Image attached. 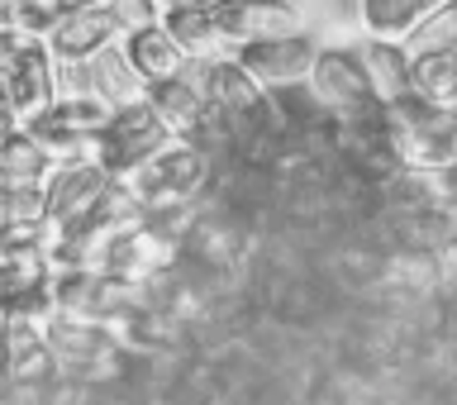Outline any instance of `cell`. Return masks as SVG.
<instances>
[{
  "label": "cell",
  "instance_id": "obj_1",
  "mask_svg": "<svg viewBox=\"0 0 457 405\" xmlns=\"http://www.w3.org/2000/svg\"><path fill=\"white\" fill-rule=\"evenodd\" d=\"M124 186L148 215H181L210 186V153L191 139H171L167 148H157L148 163L129 172Z\"/></svg>",
  "mask_w": 457,
  "mask_h": 405
},
{
  "label": "cell",
  "instance_id": "obj_2",
  "mask_svg": "<svg viewBox=\"0 0 457 405\" xmlns=\"http://www.w3.org/2000/svg\"><path fill=\"white\" fill-rule=\"evenodd\" d=\"M177 139L167 129V120L157 114V105L148 96L129 100V105H114L110 120L100 124V134L91 139V157L100 167L110 172V177H129L138 163H148L157 148H167V143Z\"/></svg>",
  "mask_w": 457,
  "mask_h": 405
},
{
  "label": "cell",
  "instance_id": "obj_3",
  "mask_svg": "<svg viewBox=\"0 0 457 405\" xmlns=\"http://www.w3.org/2000/svg\"><path fill=\"white\" fill-rule=\"evenodd\" d=\"M386 124H391L400 163L410 172H438L457 157V105L405 100L400 110H386Z\"/></svg>",
  "mask_w": 457,
  "mask_h": 405
},
{
  "label": "cell",
  "instance_id": "obj_4",
  "mask_svg": "<svg viewBox=\"0 0 457 405\" xmlns=\"http://www.w3.org/2000/svg\"><path fill=\"white\" fill-rule=\"evenodd\" d=\"M43 339L57 358V367L71 377H114L120 358L129 353L105 320H81V315L53 310L43 315Z\"/></svg>",
  "mask_w": 457,
  "mask_h": 405
},
{
  "label": "cell",
  "instance_id": "obj_5",
  "mask_svg": "<svg viewBox=\"0 0 457 405\" xmlns=\"http://www.w3.org/2000/svg\"><path fill=\"white\" fill-rule=\"evenodd\" d=\"M205 91H210V110L224 120L228 134L253 139L277 129V100L267 96V86H257L238 67V57H205Z\"/></svg>",
  "mask_w": 457,
  "mask_h": 405
},
{
  "label": "cell",
  "instance_id": "obj_6",
  "mask_svg": "<svg viewBox=\"0 0 457 405\" xmlns=\"http://www.w3.org/2000/svg\"><path fill=\"white\" fill-rule=\"evenodd\" d=\"M310 96L324 105L328 120H362V114H381V100L367 81V67L353 48H314L310 63Z\"/></svg>",
  "mask_w": 457,
  "mask_h": 405
},
{
  "label": "cell",
  "instance_id": "obj_7",
  "mask_svg": "<svg viewBox=\"0 0 457 405\" xmlns=\"http://www.w3.org/2000/svg\"><path fill=\"white\" fill-rule=\"evenodd\" d=\"M110 120V105L96 96H57L53 105H43L38 114H29L24 129L34 134L53 157H77L91 153V139L100 134V124Z\"/></svg>",
  "mask_w": 457,
  "mask_h": 405
},
{
  "label": "cell",
  "instance_id": "obj_8",
  "mask_svg": "<svg viewBox=\"0 0 457 405\" xmlns=\"http://www.w3.org/2000/svg\"><path fill=\"white\" fill-rule=\"evenodd\" d=\"M328 134H334V148L338 157L348 163L353 172H362L367 181H395L405 163H400V148L391 139V124H386V110L381 114H362V120H328Z\"/></svg>",
  "mask_w": 457,
  "mask_h": 405
},
{
  "label": "cell",
  "instance_id": "obj_9",
  "mask_svg": "<svg viewBox=\"0 0 457 405\" xmlns=\"http://www.w3.org/2000/svg\"><path fill=\"white\" fill-rule=\"evenodd\" d=\"M0 372H5V392H38V386H53L62 377L38 320L5 315V325H0Z\"/></svg>",
  "mask_w": 457,
  "mask_h": 405
},
{
  "label": "cell",
  "instance_id": "obj_10",
  "mask_svg": "<svg viewBox=\"0 0 457 405\" xmlns=\"http://www.w3.org/2000/svg\"><path fill=\"white\" fill-rule=\"evenodd\" d=\"M114 186V177L96 163L91 153L77 157H57L48 181H43V210H48V224H67L77 220L81 210H91L100 196Z\"/></svg>",
  "mask_w": 457,
  "mask_h": 405
},
{
  "label": "cell",
  "instance_id": "obj_11",
  "mask_svg": "<svg viewBox=\"0 0 457 405\" xmlns=\"http://www.w3.org/2000/svg\"><path fill=\"white\" fill-rule=\"evenodd\" d=\"M238 67L248 72L257 86H286V81H300L314 63V43L310 34H281V38H257V43H238L234 48Z\"/></svg>",
  "mask_w": 457,
  "mask_h": 405
},
{
  "label": "cell",
  "instance_id": "obj_12",
  "mask_svg": "<svg viewBox=\"0 0 457 405\" xmlns=\"http://www.w3.org/2000/svg\"><path fill=\"white\" fill-rule=\"evenodd\" d=\"M5 100L14 105L20 120H29V114H38L43 105H53V100H57L53 48L38 34H24L20 38V53H14V67H10V77H5Z\"/></svg>",
  "mask_w": 457,
  "mask_h": 405
},
{
  "label": "cell",
  "instance_id": "obj_13",
  "mask_svg": "<svg viewBox=\"0 0 457 405\" xmlns=\"http://www.w3.org/2000/svg\"><path fill=\"white\" fill-rule=\"evenodd\" d=\"M214 29L228 48L238 43H257V38H281V34H295L300 20L286 0H224L214 5Z\"/></svg>",
  "mask_w": 457,
  "mask_h": 405
},
{
  "label": "cell",
  "instance_id": "obj_14",
  "mask_svg": "<svg viewBox=\"0 0 457 405\" xmlns=\"http://www.w3.org/2000/svg\"><path fill=\"white\" fill-rule=\"evenodd\" d=\"M114 34H120V24H114V10L105 5V0H91V5H81L77 14H67L62 24L48 34V48L53 57H96L105 43H114Z\"/></svg>",
  "mask_w": 457,
  "mask_h": 405
},
{
  "label": "cell",
  "instance_id": "obj_15",
  "mask_svg": "<svg viewBox=\"0 0 457 405\" xmlns=\"http://www.w3.org/2000/svg\"><path fill=\"white\" fill-rule=\"evenodd\" d=\"M357 57H362L367 81H371V91H377L381 110H400L405 100H414V91H410V57H405V48H400L395 38H367L362 48H357Z\"/></svg>",
  "mask_w": 457,
  "mask_h": 405
},
{
  "label": "cell",
  "instance_id": "obj_16",
  "mask_svg": "<svg viewBox=\"0 0 457 405\" xmlns=\"http://www.w3.org/2000/svg\"><path fill=\"white\" fill-rule=\"evenodd\" d=\"M124 57H129V67L138 72V81L148 86V81H167V77H177L181 63H186V53L171 43V34L162 24H148V29H129L124 34Z\"/></svg>",
  "mask_w": 457,
  "mask_h": 405
},
{
  "label": "cell",
  "instance_id": "obj_17",
  "mask_svg": "<svg viewBox=\"0 0 457 405\" xmlns=\"http://www.w3.org/2000/svg\"><path fill=\"white\" fill-rule=\"evenodd\" d=\"M53 163L57 157L43 148L24 124L0 139V172H5V186H43L48 172H53Z\"/></svg>",
  "mask_w": 457,
  "mask_h": 405
},
{
  "label": "cell",
  "instance_id": "obj_18",
  "mask_svg": "<svg viewBox=\"0 0 457 405\" xmlns=\"http://www.w3.org/2000/svg\"><path fill=\"white\" fill-rule=\"evenodd\" d=\"M410 91L428 105H457V48L410 57Z\"/></svg>",
  "mask_w": 457,
  "mask_h": 405
},
{
  "label": "cell",
  "instance_id": "obj_19",
  "mask_svg": "<svg viewBox=\"0 0 457 405\" xmlns=\"http://www.w3.org/2000/svg\"><path fill=\"white\" fill-rule=\"evenodd\" d=\"M405 57L420 53H438V48H457V0H438L434 10H424L420 20L405 29Z\"/></svg>",
  "mask_w": 457,
  "mask_h": 405
},
{
  "label": "cell",
  "instance_id": "obj_20",
  "mask_svg": "<svg viewBox=\"0 0 457 405\" xmlns=\"http://www.w3.org/2000/svg\"><path fill=\"white\" fill-rule=\"evenodd\" d=\"M162 29L171 34V43H177L186 57H214V48H224L210 10H167Z\"/></svg>",
  "mask_w": 457,
  "mask_h": 405
},
{
  "label": "cell",
  "instance_id": "obj_21",
  "mask_svg": "<svg viewBox=\"0 0 457 405\" xmlns=\"http://www.w3.org/2000/svg\"><path fill=\"white\" fill-rule=\"evenodd\" d=\"M91 86H96L100 96H105V105H110V110H114V105H129V100H138V91H143V81H138V72L129 67L124 48H110V43L96 53Z\"/></svg>",
  "mask_w": 457,
  "mask_h": 405
},
{
  "label": "cell",
  "instance_id": "obj_22",
  "mask_svg": "<svg viewBox=\"0 0 457 405\" xmlns=\"http://www.w3.org/2000/svg\"><path fill=\"white\" fill-rule=\"evenodd\" d=\"M434 5L438 0H362V20L371 38H405V29Z\"/></svg>",
  "mask_w": 457,
  "mask_h": 405
},
{
  "label": "cell",
  "instance_id": "obj_23",
  "mask_svg": "<svg viewBox=\"0 0 457 405\" xmlns=\"http://www.w3.org/2000/svg\"><path fill=\"white\" fill-rule=\"evenodd\" d=\"M81 5H91V0H10V20L20 34H38L48 38L57 24L67 20V14H77Z\"/></svg>",
  "mask_w": 457,
  "mask_h": 405
},
{
  "label": "cell",
  "instance_id": "obj_24",
  "mask_svg": "<svg viewBox=\"0 0 457 405\" xmlns=\"http://www.w3.org/2000/svg\"><path fill=\"white\" fill-rule=\"evenodd\" d=\"M53 77H57V96H91L96 91L81 57H53Z\"/></svg>",
  "mask_w": 457,
  "mask_h": 405
},
{
  "label": "cell",
  "instance_id": "obj_25",
  "mask_svg": "<svg viewBox=\"0 0 457 405\" xmlns=\"http://www.w3.org/2000/svg\"><path fill=\"white\" fill-rule=\"evenodd\" d=\"M105 5L114 10V24H120V34L157 24V0H105Z\"/></svg>",
  "mask_w": 457,
  "mask_h": 405
},
{
  "label": "cell",
  "instance_id": "obj_26",
  "mask_svg": "<svg viewBox=\"0 0 457 405\" xmlns=\"http://www.w3.org/2000/svg\"><path fill=\"white\" fill-rule=\"evenodd\" d=\"M167 10H214V5H224V0H162Z\"/></svg>",
  "mask_w": 457,
  "mask_h": 405
}]
</instances>
